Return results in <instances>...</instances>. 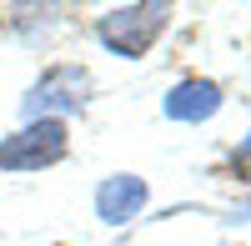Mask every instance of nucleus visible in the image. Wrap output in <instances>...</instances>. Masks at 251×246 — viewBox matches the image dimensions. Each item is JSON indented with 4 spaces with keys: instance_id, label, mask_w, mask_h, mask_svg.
<instances>
[{
    "instance_id": "nucleus-1",
    "label": "nucleus",
    "mask_w": 251,
    "mask_h": 246,
    "mask_svg": "<svg viewBox=\"0 0 251 246\" xmlns=\"http://www.w3.org/2000/svg\"><path fill=\"white\" fill-rule=\"evenodd\" d=\"M60 156H66V121L60 116L30 121L0 141V171H40V166H55Z\"/></svg>"
},
{
    "instance_id": "nucleus-2",
    "label": "nucleus",
    "mask_w": 251,
    "mask_h": 246,
    "mask_svg": "<svg viewBox=\"0 0 251 246\" xmlns=\"http://www.w3.org/2000/svg\"><path fill=\"white\" fill-rule=\"evenodd\" d=\"M166 20H171V10H166V5H126V10L100 15L96 35L106 40L116 55L136 60V55H146V50H151V40L166 30Z\"/></svg>"
},
{
    "instance_id": "nucleus-3",
    "label": "nucleus",
    "mask_w": 251,
    "mask_h": 246,
    "mask_svg": "<svg viewBox=\"0 0 251 246\" xmlns=\"http://www.w3.org/2000/svg\"><path fill=\"white\" fill-rule=\"evenodd\" d=\"M86 91H91V75L80 66H55V71L40 75V86L25 96V116L46 121L50 111H80L86 106Z\"/></svg>"
},
{
    "instance_id": "nucleus-4",
    "label": "nucleus",
    "mask_w": 251,
    "mask_h": 246,
    "mask_svg": "<svg viewBox=\"0 0 251 246\" xmlns=\"http://www.w3.org/2000/svg\"><path fill=\"white\" fill-rule=\"evenodd\" d=\"M146 181L141 176H111V181H100V191H96V216L100 221H111V226H121V221H131L141 206H146Z\"/></svg>"
},
{
    "instance_id": "nucleus-5",
    "label": "nucleus",
    "mask_w": 251,
    "mask_h": 246,
    "mask_svg": "<svg viewBox=\"0 0 251 246\" xmlns=\"http://www.w3.org/2000/svg\"><path fill=\"white\" fill-rule=\"evenodd\" d=\"M216 106H221V86H211V80H181L166 96L171 121H206V116H216Z\"/></svg>"
},
{
    "instance_id": "nucleus-6",
    "label": "nucleus",
    "mask_w": 251,
    "mask_h": 246,
    "mask_svg": "<svg viewBox=\"0 0 251 246\" xmlns=\"http://www.w3.org/2000/svg\"><path fill=\"white\" fill-rule=\"evenodd\" d=\"M236 171H241V176H251V136L241 141V151H236Z\"/></svg>"
}]
</instances>
